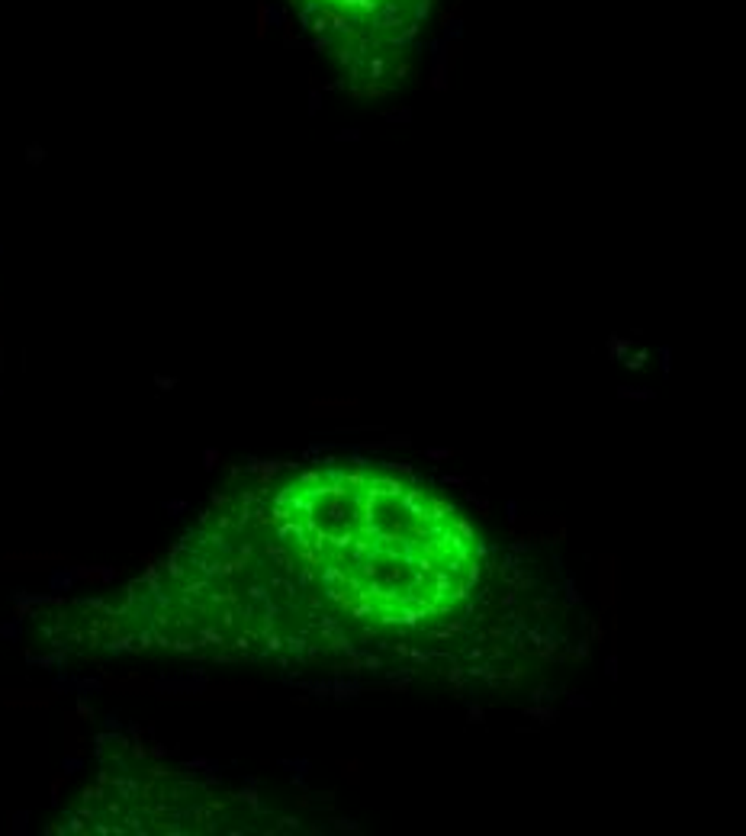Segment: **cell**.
I'll list each match as a JSON object with an SVG mask.
<instances>
[{"instance_id": "obj_1", "label": "cell", "mask_w": 746, "mask_h": 836, "mask_svg": "<svg viewBox=\"0 0 746 836\" xmlns=\"http://www.w3.org/2000/svg\"><path fill=\"white\" fill-rule=\"evenodd\" d=\"M332 692L338 695V698H357V692H361V688L347 686V682H338V686H332Z\"/></svg>"}, {"instance_id": "obj_7", "label": "cell", "mask_w": 746, "mask_h": 836, "mask_svg": "<svg viewBox=\"0 0 746 836\" xmlns=\"http://www.w3.org/2000/svg\"><path fill=\"white\" fill-rule=\"evenodd\" d=\"M470 721H482V708H476V705H470Z\"/></svg>"}, {"instance_id": "obj_6", "label": "cell", "mask_w": 746, "mask_h": 836, "mask_svg": "<svg viewBox=\"0 0 746 836\" xmlns=\"http://www.w3.org/2000/svg\"><path fill=\"white\" fill-rule=\"evenodd\" d=\"M267 650H280V637H277V634H271V637H267Z\"/></svg>"}, {"instance_id": "obj_2", "label": "cell", "mask_w": 746, "mask_h": 836, "mask_svg": "<svg viewBox=\"0 0 746 836\" xmlns=\"http://www.w3.org/2000/svg\"><path fill=\"white\" fill-rule=\"evenodd\" d=\"M302 486H319L322 482V473H316V470H309V473H302Z\"/></svg>"}, {"instance_id": "obj_3", "label": "cell", "mask_w": 746, "mask_h": 836, "mask_svg": "<svg viewBox=\"0 0 746 836\" xmlns=\"http://www.w3.org/2000/svg\"><path fill=\"white\" fill-rule=\"evenodd\" d=\"M457 531H460V534H463V537H467V541H473V531H470V525H467V521H457Z\"/></svg>"}, {"instance_id": "obj_9", "label": "cell", "mask_w": 746, "mask_h": 836, "mask_svg": "<svg viewBox=\"0 0 746 836\" xmlns=\"http://www.w3.org/2000/svg\"><path fill=\"white\" fill-rule=\"evenodd\" d=\"M364 663H367V669H380V660H377V656H370V660H364Z\"/></svg>"}, {"instance_id": "obj_5", "label": "cell", "mask_w": 746, "mask_h": 836, "mask_svg": "<svg viewBox=\"0 0 746 836\" xmlns=\"http://www.w3.org/2000/svg\"><path fill=\"white\" fill-rule=\"evenodd\" d=\"M302 643H306V641H302V637H290V650H293V653H300V650H302Z\"/></svg>"}, {"instance_id": "obj_8", "label": "cell", "mask_w": 746, "mask_h": 836, "mask_svg": "<svg viewBox=\"0 0 746 836\" xmlns=\"http://www.w3.org/2000/svg\"><path fill=\"white\" fill-rule=\"evenodd\" d=\"M506 518H508V521L518 518V505H515V502H508V515H506Z\"/></svg>"}, {"instance_id": "obj_4", "label": "cell", "mask_w": 746, "mask_h": 836, "mask_svg": "<svg viewBox=\"0 0 746 836\" xmlns=\"http://www.w3.org/2000/svg\"><path fill=\"white\" fill-rule=\"evenodd\" d=\"M428 460H451V451H428Z\"/></svg>"}]
</instances>
